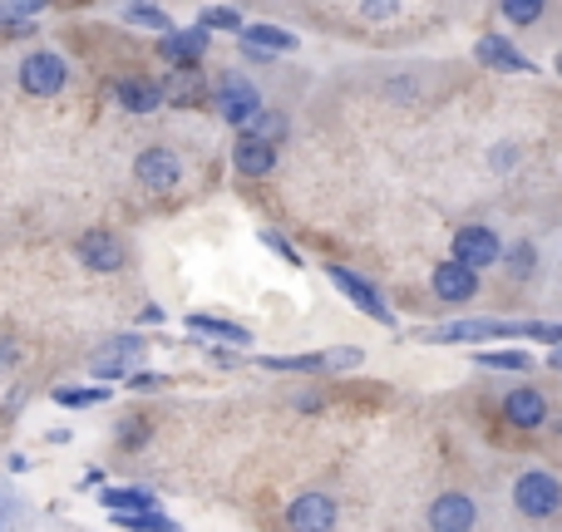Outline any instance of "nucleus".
Instances as JSON below:
<instances>
[{"mask_svg":"<svg viewBox=\"0 0 562 532\" xmlns=\"http://www.w3.org/2000/svg\"><path fill=\"white\" fill-rule=\"evenodd\" d=\"M514 508H518V518H528V523H548V518H558V508H562V478L548 474V468H528V474H518Z\"/></svg>","mask_w":562,"mask_h":532,"instance_id":"f257e3e1","label":"nucleus"},{"mask_svg":"<svg viewBox=\"0 0 562 532\" xmlns=\"http://www.w3.org/2000/svg\"><path fill=\"white\" fill-rule=\"evenodd\" d=\"M213 109H217V118H223V124L252 128V118L262 114V94H257L252 79H243V75H233V69H227V75L213 84Z\"/></svg>","mask_w":562,"mask_h":532,"instance_id":"f03ea898","label":"nucleus"},{"mask_svg":"<svg viewBox=\"0 0 562 532\" xmlns=\"http://www.w3.org/2000/svg\"><path fill=\"white\" fill-rule=\"evenodd\" d=\"M454 262L469 267V271H488V267L504 262V242H498L494 227L469 223V227H459L454 233Z\"/></svg>","mask_w":562,"mask_h":532,"instance_id":"7ed1b4c3","label":"nucleus"},{"mask_svg":"<svg viewBox=\"0 0 562 532\" xmlns=\"http://www.w3.org/2000/svg\"><path fill=\"white\" fill-rule=\"evenodd\" d=\"M65 84H69L65 55H55V49H35V55H25V65H20V89H25V94L49 99V94H59Z\"/></svg>","mask_w":562,"mask_h":532,"instance_id":"20e7f679","label":"nucleus"},{"mask_svg":"<svg viewBox=\"0 0 562 532\" xmlns=\"http://www.w3.org/2000/svg\"><path fill=\"white\" fill-rule=\"evenodd\" d=\"M134 178L148 193H173V188L183 183V163H178L173 148H144V154L134 158Z\"/></svg>","mask_w":562,"mask_h":532,"instance_id":"39448f33","label":"nucleus"},{"mask_svg":"<svg viewBox=\"0 0 562 532\" xmlns=\"http://www.w3.org/2000/svg\"><path fill=\"white\" fill-rule=\"evenodd\" d=\"M524 336L518 320H449L439 330H425V340H439V346H459V340H508Z\"/></svg>","mask_w":562,"mask_h":532,"instance_id":"423d86ee","label":"nucleus"},{"mask_svg":"<svg viewBox=\"0 0 562 532\" xmlns=\"http://www.w3.org/2000/svg\"><path fill=\"white\" fill-rule=\"evenodd\" d=\"M336 518H340V508L330 494H301V498H291V508H286L291 532H330Z\"/></svg>","mask_w":562,"mask_h":532,"instance_id":"0eeeda50","label":"nucleus"},{"mask_svg":"<svg viewBox=\"0 0 562 532\" xmlns=\"http://www.w3.org/2000/svg\"><path fill=\"white\" fill-rule=\"evenodd\" d=\"M326 276H330V286H340V291H346V296L356 301V306L366 310V316H375L380 326H395V310L385 306V296H380V291L370 286L366 276H356V271H350V267H326Z\"/></svg>","mask_w":562,"mask_h":532,"instance_id":"6e6552de","label":"nucleus"},{"mask_svg":"<svg viewBox=\"0 0 562 532\" xmlns=\"http://www.w3.org/2000/svg\"><path fill=\"white\" fill-rule=\"evenodd\" d=\"M425 518H429V532H474L479 508L469 494H439Z\"/></svg>","mask_w":562,"mask_h":532,"instance_id":"1a4fd4ad","label":"nucleus"},{"mask_svg":"<svg viewBox=\"0 0 562 532\" xmlns=\"http://www.w3.org/2000/svg\"><path fill=\"white\" fill-rule=\"evenodd\" d=\"M75 257L85 262V271H99V276H109V271L124 267V247H119L114 233H104V227H94V233H85L75 242Z\"/></svg>","mask_w":562,"mask_h":532,"instance_id":"9d476101","label":"nucleus"},{"mask_svg":"<svg viewBox=\"0 0 562 532\" xmlns=\"http://www.w3.org/2000/svg\"><path fill=\"white\" fill-rule=\"evenodd\" d=\"M429 286H435L439 301H449V306H464V301L479 296V271L459 267L454 257H449V262H439L435 271H429Z\"/></svg>","mask_w":562,"mask_h":532,"instance_id":"9b49d317","label":"nucleus"},{"mask_svg":"<svg viewBox=\"0 0 562 532\" xmlns=\"http://www.w3.org/2000/svg\"><path fill=\"white\" fill-rule=\"evenodd\" d=\"M158 55H164L173 69H198V59L207 55V30H203V25H193V30H168V35L158 39Z\"/></svg>","mask_w":562,"mask_h":532,"instance_id":"f8f14e48","label":"nucleus"},{"mask_svg":"<svg viewBox=\"0 0 562 532\" xmlns=\"http://www.w3.org/2000/svg\"><path fill=\"white\" fill-rule=\"evenodd\" d=\"M504 419H508L514 429H543V425H548V399H543V389H533V385L508 389V395H504Z\"/></svg>","mask_w":562,"mask_h":532,"instance_id":"ddd939ff","label":"nucleus"},{"mask_svg":"<svg viewBox=\"0 0 562 532\" xmlns=\"http://www.w3.org/2000/svg\"><path fill=\"white\" fill-rule=\"evenodd\" d=\"M474 59L479 65H488V69H498V75H533V59L518 55L508 35H484L474 45Z\"/></svg>","mask_w":562,"mask_h":532,"instance_id":"4468645a","label":"nucleus"},{"mask_svg":"<svg viewBox=\"0 0 562 532\" xmlns=\"http://www.w3.org/2000/svg\"><path fill=\"white\" fill-rule=\"evenodd\" d=\"M109 355H99L94 360V375L99 380H128L134 375V360L144 355V340L138 336H119V340H109Z\"/></svg>","mask_w":562,"mask_h":532,"instance_id":"2eb2a0df","label":"nucleus"},{"mask_svg":"<svg viewBox=\"0 0 562 532\" xmlns=\"http://www.w3.org/2000/svg\"><path fill=\"white\" fill-rule=\"evenodd\" d=\"M243 49L252 59H272V55H286V49H296V35L281 25H243Z\"/></svg>","mask_w":562,"mask_h":532,"instance_id":"dca6fc26","label":"nucleus"},{"mask_svg":"<svg viewBox=\"0 0 562 532\" xmlns=\"http://www.w3.org/2000/svg\"><path fill=\"white\" fill-rule=\"evenodd\" d=\"M233 168L243 178H267L277 168V148L272 144H262V138H252V134H243L233 144Z\"/></svg>","mask_w":562,"mask_h":532,"instance_id":"f3484780","label":"nucleus"},{"mask_svg":"<svg viewBox=\"0 0 562 532\" xmlns=\"http://www.w3.org/2000/svg\"><path fill=\"white\" fill-rule=\"evenodd\" d=\"M114 104L124 109V114H154L158 104H164V89L154 84V79H119L114 84Z\"/></svg>","mask_w":562,"mask_h":532,"instance_id":"a211bd4d","label":"nucleus"},{"mask_svg":"<svg viewBox=\"0 0 562 532\" xmlns=\"http://www.w3.org/2000/svg\"><path fill=\"white\" fill-rule=\"evenodd\" d=\"M109 518H134V513H158V498L148 488H104Z\"/></svg>","mask_w":562,"mask_h":532,"instance_id":"6ab92c4d","label":"nucleus"},{"mask_svg":"<svg viewBox=\"0 0 562 532\" xmlns=\"http://www.w3.org/2000/svg\"><path fill=\"white\" fill-rule=\"evenodd\" d=\"M158 89H164V99H173V104H203V99H213V89L203 84L198 69H173L168 84H158Z\"/></svg>","mask_w":562,"mask_h":532,"instance_id":"aec40b11","label":"nucleus"},{"mask_svg":"<svg viewBox=\"0 0 562 532\" xmlns=\"http://www.w3.org/2000/svg\"><path fill=\"white\" fill-rule=\"evenodd\" d=\"M188 330H198V336H213V340H227V346H252V330H247V326H237V320L203 316V310H193V316H188Z\"/></svg>","mask_w":562,"mask_h":532,"instance_id":"412c9836","label":"nucleus"},{"mask_svg":"<svg viewBox=\"0 0 562 532\" xmlns=\"http://www.w3.org/2000/svg\"><path fill=\"white\" fill-rule=\"evenodd\" d=\"M45 15V5L40 0H20V5H0V30H5L10 39H20V35H30L35 30V20Z\"/></svg>","mask_w":562,"mask_h":532,"instance_id":"4be33fe9","label":"nucleus"},{"mask_svg":"<svg viewBox=\"0 0 562 532\" xmlns=\"http://www.w3.org/2000/svg\"><path fill=\"white\" fill-rule=\"evenodd\" d=\"M286 114H281V109H262V114H257L252 118V128H247V134H252V138H262V144H281V138H286Z\"/></svg>","mask_w":562,"mask_h":532,"instance_id":"5701e85b","label":"nucleus"},{"mask_svg":"<svg viewBox=\"0 0 562 532\" xmlns=\"http://www.w3.org/2000/svg\"><path fill=\"white\" fill-rule=\"evenodd\" d=\"M474 365L484 370H533L528 350H474Z\"/></svg>","mask_w":562,"mask_h":532,"instance_id":"b1692460","label":"nucleus"},{"mask_svg":"<svg viewBox=\"0 0 562 532\" xmlns=\"http://www.w3.org/2000/svg\"><path fill=\"white\" fill-rule=\"evenodd\" d=\"M504 267H508V276H514V281H528L538 271V247L533 242H514L504 252Z\"/></svg>","mask_w":562,"mask_h":532,"instance_id":"393cba45","label":"nucleus"},{"mask_svg":"<svg viewBox=\"0 0 562 532\" xmlns=\"http://www.w3.org/2000/svg\"><path fill=\"white\" fill-rule=\"evenodd\" d=\"M49 399H55V405H65V409H89V405H104L109 389H75V385H59V389H49Z\"/></svg>","mask_w":562,"mask_h":532,"instance_id":"a878e982","label":"nucleus"},{"mask_svg":"<svg viewBox=\"0 0 562 532\" xmlns=\"http://www.w3.org/2000/svg\"><path fill=\"white\" fill-rule=\"evenodd\" d=\"M498 15H504L508 25H538V20H543V0H504Z\"/></svg>","mask_w":562,"mask_h":532,"instance_id":"bb28decb","label":"nucleus"},{"mask_svg":"<svg viewBox=\"0 0 562 532\" xmlns=\"http://www.w3.org/2000/svg\"><path fill=\"white\" fill-rule=\"evenodd\" d=\"M124 20H128V25L158 30V35H168V30H173V20H168L164 10H158V5H128V10H124Z\"/></svg>","mask_w":562,"mask_h":532,"instance_id":"cd10ccee","label":"nucleus"},{"mask_svg":"<svg viewBox=\"0 0 562 532\" xmlns=\"http://www.w3.org/2000/svg\"><path fill=\"white\" fill-rule=\"evenodd\" d=\"M114 523L128 528V532H178V523L164 513H134V518H114Z\"/></svg>","mask_w":562,"mask_h":532,"instance_id":"c85d7f7f","label":"nucleus"},{"mask_svg":"<svg viewBox=\"0 0 562 532\" xmlns=\"http://www.w3.org/2000/svg\"><path fill=\"white\" fill-rule=\"evenodd\" d=\"M198 25H203V30H237V35H243V15H237L233 5H207Z\"/></svg>","mask_w":562,"mask_h":532,"instance_id":"c756f323","label":"nucleus"},{"mask_svg":"<svg viewBox=\"0 0 562 532\" xmlns=\"http://www.w3.org/2000/svg\"><path fill=\"white\" fill-rule=\"evenodd\" d=\"M144 439H148L144 419H124V429H119V444H124V449H144Z\"/></svg>","mask_w":562,"mask_h":532,"instance_id":"7c9ffc66","label":"nucleus"},{"mask_svg":"<svg viewBox=\"0 0 562 532\" xmlns=\"http://www.w3.org/2000/svg\"><path fill=\"white\" fill-rule=\"evenodd\" d=\"M350 365H360V350H356V346L326 350V370H350Z\"/></svg>","mask_w":562,"mask_h":532,"instance_id":"2f4dec72","label":"nucleus"},{"mask_svg":"<svg viewBox=\"0 0 562 532\" xmlns=\"http://www.w3.org/2000/svg\"><path fill=\"white\" fill-rule=\"evenodd\" d=\"M168 380L164 375H148V370H134V375H128V389H138V395H154V389H164Z\"/></svg>","mask_w":562,"mask_h":532,"instance_id":"473e14b6","label":"nucleus"},{"mask_svg":"<svg viewBox=\"0 0 562 532\" xmlns=\"http://www.w3.org/2000/svg\"><path fill=\"white\" fill-rule=\"evenodd\" d=\"M262 242H267V247H272V252H277V257H286V262H291V267H301L296 247H291V242H281V237H277V233H262Z\"/></svg>","mask_w":562,"mask_h":532,"instance_id":"72a5a7b5","label":"nucleus"},{"mask_svg":"<svg viewBox=\"0 0 562 532\" xmlns=\"http://www.w3.org/2000/svg\"><path fill=\"white\" fill-rule=\"evenodd\" d=\"M360 15H366V20H390V15H400V5H390V0L370 5V0H366V5H360Z\"/></svg>","mask_w":562,"mask_h":532,"instance_id":"f704fd0d","label":"nucleus"},{"mask_svg":"<svg viewBox=\"0 0 562 532\" xmlns=\"http://www.w3.org/2000/svg\"><path fill=\"white\" fill-rule=\"evenodd\" d=\"M15 360H20L15 340H10V336H0V370H10V365H15Z\"/></svg>","mask_w":562,"mask_h":532,"instance_id":"c9c22d12","label":"nucleus"},{"mask_svg":"<svg viewBox=\"0 0 562 532\" xmlns=\"http://www.w3.org/2000/svg\"><path fill=\"white\" fill-rule=\"evenodd\" d=\"M514 158H518V148H514V144L494 148V163H498V168H514Z\"/></svg>","mask_w":562,"mask_h":532,"instance_id":"e433bc0d","label":"nucleus"},{"mask_svg":"<svg viewBox=\"0 0 562 532\" xmlns=\"http://www.w3.org/2000/svg\"><path fill=\"white\" fill-rule=\"evenodd\" d=\"M548 365H553V370H562V346L553 350V355H548Z\"/></svg>","mask_w":562,"mask_h":532,"instance_id":"4c0bfd02","label":"nucleus"},{"mask_svg":"<svg viewBox=\"0 0 562 532\" xmlns=\"http://www.w3.org/2000/svg\"><path fill=\"white\" fill-rule=\"evenodd\" d=\"M558 75H562V59H558Z\"/></svg>","mask_w":562,"mask_h":532,"instance_id":"58836bf2","label":"nucleus"}]
</instances>
